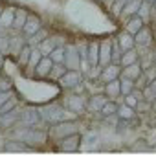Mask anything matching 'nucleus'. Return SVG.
<instances>
[{"mask_svg": "<svg viewBox=\"0 0 156 156\" xmlns=\"http://www.w3.org/2000/svg\"><path fill=\"white\" fill-rule=\"evenodd\" d=\"M141 2H143V0H129V2L125 4V8H123V11H121V17L129 19V17H132V15H138Z\"/></svg>", "mask_w": 156, "mask_h": 156, "instance_id": "obj_26", "label": "nucleus"}, {"mask_svg": "<svg viewBox=\"0 0 156 156\" xmlns=\"http://www.w3.org/2000/svg\"><path fill=\"white\" fill-rule=\"evenodd\" d=\"M66 64L64 62H55L53 64V68H51V72H50V77H53V79H61V77L66 73Z\"/></svg>", "mask_w": 156, "mask_h": 156, "instance_id": "obj_31", "label": "nucleus"}, {"mask_svg": "<svg viewBox=\"0 0 156 156\" xmlns=\"http://www.w3.org/2000/svg\"><path fill=\"white\" fill-rule=\"evenodd\" d=\"M103 94L107 96V99H116V101H118V98H121V85H119V77H118V79H114V81L105 83V87H103Z\"/></svg>", "mask_w": 156, "mask_h": 156, "instance_id": "obj_15", "label": "nucleus"}, {"mask_svg": "<svg viewBox=\"0 0 156 156\" xmlns=\"http://www.w3.org/2000/svg\"><path fill=\"white\" fill-rule=\"evenodd\" d=\"M121 75V64H107V66H101V73H99V79L98 81H103V83H108V81H114Z\"/></svg>", "mask_w": 156, "mask_h": 156, "instance_id": "obj_10", "label": "nucleus"}, {"mask_svg": "<svg viewBox=\"0 0 156 156\" xmlns=\"http://www.w3.org/2000/svg\"><path fill=\"white\" fill-rule=\"evenodd\" d=\"M13 108H17V98L13 96L11 99H8L2 107H0V114H4V112H9V110H13Z\"/></svg>", "mask_w": 156, "mask_h": 156, "instance_id": "obj_36", "label": "nucleus"}, {"mask_svg": "<svg viewBox=\"0 0 156 156\" xmlns=\"http://www.w3.org/2000/svg\"><path fill=\"white\" fill-rule=\"evenodd\" d=\"M129 2V0H114V4H112V13H116V15H121V11H123V8H125V4Z\"/></svg>", "mask_w": 156, "mask_h": 156, "instance_id": "obj_37", "label": "nucleus"}, {"mask_svg": "<svg viewBox=\"0 0 156 156\" xmlns=\"http://www.w3.org/2000/svg\"><path fill=\"white\" fill-rule=\"evenodd\" d=\"M105 101H107V96H105V94H103V96L96 94V96L88 98L87 110H88V112H94V114H99V112H101V107L105 105Z\"/></svg>", "mask_w": 156, "mask_h": 156, "instance_id": "obj_21", "label": "nucleus"}, {"mask_svg": "<svg viewBox=\"0 0 156 156\" xmlns=\"http://www.w3.org/2000/svg\"><path fill=\"white\" fill-rule=\"evenodd\" d=\"M55 48H57V44H55V37H48V39H44L42 42H39V50H41L42 55H50Z\"/></svg>", "mask_w": 156, "mask_h": 156, "instance_id": "obj_28", "label": "nucleus"}, {"mask_svg": "<svg viewBox=\"0 0 156 156\" xmlns=\"http://www.w3.org/2000/svg\"><path fill=\"white\" fill-rule=\"evenodd\" d=\"M73 132H79V123L75 119H61L57 123H51L50 127V136L53 140H59V138H64L68 134H73Z\"/></svg>", "mask_w": 156, "mask_h": 156, "instance_id": "obj_3", "label": "nucleus"}, {"mask_svg": "<svg viewBox=\"0 0 156 156\" xmlns=\"http://www.w3.org/2000/svg\"><path fill=\"white\" fill-rule=\"evenodd\" d=\"M87 103H88V99L85 98V94L73 92V90H70V96H66L64 101H62L64 108L70 110V112H73L75 116H81L87 110Z\"/></svg>", "mask_w": 156, "mask_h": 156, "instance_id": "obj_2", "label": "nucleus"}, {"mask_svg": "<svg viewBox=\"0 0 156 156\" xmlns=\"http://www.w3.org/2000/svg\"><path fill=\"white\" fill-rule=\"evenodd\" d=\"M13 96H15V94H13L11 90H0V107H2L8 99H11Z\"/></svg>", "mask_w": 156, "mask_h": 156, "instance_id": "obj_40", "label": "nucleus"}, {"mask_svg": "<svg viewBox=\"0 0 156 156\" xmlns=\"http://www.w3.org/2000/svg\"><path fill=\"white\" fill-rule=\"evenodd\" d=\"M151 2H147V0H143V2H141V6H140V11H138V15L147 22L149 19H151Z\"/></svg>", "mask_w": 156, "mask_h": 156, "instance_id": "obj_34", "label": "nucleus"}, {"mask_svg": "<svg viewBox=\"0 0 156 156\" xmlns=\"http://www.w3.org/2000/svg\"><path fill=\"white\" fill-rule=\"evenodd\" d=\"M4 149L6 151H11V152H26V151H31V147L28 145V143H24V141H20V140H8L6 141V145H4Z\"/></svg>", "mask_w": 156, "mask_h": 156, "instance_id": "obj_23", "label": "nucleus"}, {"mask_svg": "<svg viewBox=\"0 0 156 156\" xmlns=\"http://www.w3.org/2000/svg\"><path fill=\"white\" fill-rule=\"evenodd\" d=\"M81 81H83L81 70H66V73L59 79V85L66 90H73L77 85H81Z\"/></svg>", "mask_w": 156, "mask_h": 156, "instance_id": "obj_7", "label": "nucleus"}, {"mask_svg": "<svg viewBox=\"0 0 156 156\" xmlns=\"http://www.w3.org/2000/svg\"><path fill=\"white\" fill-rule=\"evenodd\" d=\"M0 30H2V28H0Z\"/></svg>", "mask_w": 156, "mask_h": 156, "instance_id": "obj_47", "label": "nucleus"}, {"mask_svg": "<svg viewBox=\"0 0 156 156\" xmlns=\"http://www.w3.org/2000/svg\"><path fill=\"white\" fill-rule=\"evenodd\" d=\"M138 61H140V53H138V50H136V48H130V50H125V51L121 53L119 64H121V66H129V64L138 62Z\"/></svg>", "mask_w": 156, "mask_h": 156, "instance_id": "obj_24", "label": "nucleus"}, {"mask_svg": "<svg viewBox=\"0 0 156 156\" xmlns=\"http://www.w3.org/2000/svg\"><path fill=\"white\" fill-rule=\"evenodd\" d=\"M149 85H151V87H152V90H154V94H156V77H154V79H152V81H151V83H149Z\"/></svg>", "mask_w": 156, "mask_h": 156, "instance_id": "obj_42", "label": "nucleus"}, {"mask_svg": "<svg viewBox=\"0 0 156 156\" xmlns=\"http://www.w3.org/2000/svg\"><path fill=\"white\" fill-rule=\"evenodd\" d=\"M152 8H154V11H156V0H154V2H152Z\"/></svg>", "mask_w": 156, "mask_h": 156, "instance_id": "obj_43", "label": "nucleus"}, {"mask_svg": "<svg viewBox=\"0 0 156 156\" xmlns=\"http://www.w3.org/2000/svg\"><path fill=\"white\" fill-rule=\"evenodd\" d=\"M147 22L140 17V15H132V17H129L127 19V24H125V30L129 31V33H132V35H136L143 26H145Z\"/></svg>", "mask_w": 156, "mask_h": 156, "instance_id": "obj_20", "label": "nucleus"}, {"mask_svg": "<svg viewBox=\"0 0 156 156\" xmlns=\"http://www.w3.org/2000/svg\"><path fill=\"white\" fill-rule=\"evenodd\" d=\"M41 121H44L41 108H37V107H24L20 110V123L22 125H26V127H37V125H41Z\"/></svg>", "mask_w": 156, "mask_h": 156, "instance_id": "obj_5", "label": "nucleus"}, {"mask_svg": "<svg viewBox=\"0 0 156 156\" xmlns=\"http://www.w3.org/2000/svg\"><path fill=\"white\" fill-rule=\"evenodd\" d=\"M152 64H156V53H154V59H152Z\"/></svg>", "mask_w": 156, "mask_h": 156, "instance_id": "obj_44", "label": "nucleus"}, {"mask_svg": "<svg viewBox=\"0 0 156 156\" xmlns=\"http://www.w3.org/2000/svg\"><path fill=\"white\" fill-rule=\"evenodd\" d=\"M134 41H136V46H138V48H149L151 42H152V31H151V28L145 24V26L134 35Z\"/></svg>", "mask_w": 156, "mask_h": 156, "instance_id": "obj_14", "label": "nucleus"}, {"mask_svg": "<svg viewBox=\"0 0 156 156\" xmlns=\"http://www.w3.org/2000/svg\"><path fill=\"white\" fill-rule=\"evenodd\" d=\"M64 110H66L64 105H59V103H50V105H46V107L41 108L42 119L48 121V123H57V121H61L62 116H64Z\"/></svg>", "mask_w": 156, "mask_h": 156, "instance_id": "obj_6", "label": "nucleus"}, {"mask_svg": "<svg viewBox=\"0 0 156 156\" xmlns=\"http://www.w3.org/2000/svg\"><path fill=\"white\" fill-rule=\"evenodd\" d=\"M81 140L83 136L79 132H73V134H68L64 138H59L55 140V149L57 151H62V152H77L81 149Z\"/></svg>", "mask_w": 156, "mask_h": 156, "instance_id": "obj_4", "label": "nucleus"}, {"mask_svg": "<svg viewBox=\"0 0 156 156\" xmlns=\"http://www.w3.org/2000/svg\"><path fill=\"white\" fill-rule=\"evenodd\" d=\"M64 55H66V48H62V46H57L50 53V57H51L53 62H64Z\"/></svg>", "mask_w": 156, "mask_h": 156, "instance_id": "obj_33", "label": "nucleus"}, {"mask_svg": "<svg viewBox=\"0 0 156 156\" xmlns=\"http://www.w3.org/2000/svg\"><path fill=\"white\" fill-rule=\"evenodd\" d=\"M123 98H125V101H123V103H127V105H129V107H132V108H136V107H138V103H140V99H138L132 92H130V94H127V96H123Z\"/></svg>", "mask_w": 156, "mask_h": 156, "instance_id": "obj_39", "label": "nucleus"}, {"mask_svg": "<svg viewBox=\"0 0 156 156\" xmlns=\"http://www.w3.org/2000/svg\"><path fill=\"white\" fill-rule=\"evenodd\" d=\"M53 61L50 55H42V59L39 61V64L35 66L33 70V77H37V79H44V77H50V72L53 68Z\"/></svg>", "mask_w": 156, "mask_h": 156, "instance_id": "obj_9", "label": "nucleus"}, {"mask_svg": "<svg viewBox=\"0 0 156 156\" xmlns=\"http://www.w3.org/2000/svg\"><path fill=\"white\" fill-rule=\"evenodd\" d=\"M147 2H151V4H152V2H154V0H147Z\"/></svg>", "mask_w": 156, "mask_h": 156, "instance_id": "obj_45", "label": "nucleus"}, {"mask_svg": "<svg viewBox=\"0 0 156 156\" xmlns=\"http://www.w3.org/2000/svg\"><path fill=\"white\" fill-rule=\"evenodd\" d=\"M31 51H33V48H31L30 44H24V46H22V50L17 53V62H19V66L26 68V64H28V61H30V57H31Z\"/></svg>", "mask_w": 156, "mask_h": 156, "instance_id": "obj_27", "label": "nucleus"}, {"mask_svg": "<svg viewBox=\"0 0 156 156\" xmlns=\"http://www.w3.org/2000/svg\"><path fill=\"white\" fill-rule=\"evenodd\" d=\"M99 2H105V0H99Z\"/></svg>", "mask_w": 156, "mask_h": 156, "instance_id": "obj_46", "label": "nucleus"}, {"mask_svg": "<svg viewBox=\"0 0 156 156\" xmlns=\"http://www.w3.org/2000/svg\"><path fill=\"white\" fill-rule=\"evenodd\" d=\"M64 64L68 70H81V53L75 44L66 46V55H64Z\"/></svg>", "mask_w": 156, "mask_h": 156, "instance_id": "obj_8", "label": "nucleus"}, {"mask_svg": "<svg viewBox=\"0 0 156 156\" xmlns=\"http://www.w3.org/2000/svg\"><path fill=\"white\" fill-rule=\"evenodd\" d=\"M48 37H50V35H48V31H46L44 28H41V30H39L31 39H33V42H37V44H39V42H42V41H44V39H48Z\"/></svg>", "mask_w": 156, "mask_h": 156, "instance_id": "obj_38", "label": "nucleus"}, {"mask_svg": "<svg viewBox=\"0 0 156 156\" xmlns=\"http://www.w3.org/2000/svg\"><path fill=\"white\" fill-rule=\"evenodd\" d=\"M116 42L119 44V48L125 51V50H130V48H136V41H134V35L129 33L127 30L121 31L118 37H116Z\"/></svg>", "mask_w": 156, "mask_h": 156, "instance_id": "obj_19", "label": "nucleus"}, {"mask_svg": "<svg viewBox=\"0 0 156 156\" xmlns=\"http://www.w3.org/2000/svg\"><path fill=\"white\" fill-rule=\"evenodd\" d=\"M42 59V53H41V50H33L31 51V57H30V61H28V64H26V68L30 70V72H33L35 70V66L39 64V61Z\"/></svg>", "mask_w": 156, "mask_h": 156, "instance_id": "obj_32", "label": "nucleus"}, {"mask_svg": "<svg viewBox=\"0 0 156 156\" xmlns=\"http://www.w3.org/2000/svg\"><path fill=\"white\" fill-rule=\"evenodd\" d=\"M41 28H42V20H41V17H39V15H35V13H28L26 24H24V28H22L24 35L33 37V35L41 30Z\"/></svg>", "mask_w": 156, "mask_h": 156, "instance_id": "obj_11", "label": "nucleus"}, {"mask_svg": "<svg viewBox=\"0 0 156 156\" xmlns=\"http://www.w3.org/2000/svg\"><path fill=\"white\" fill-rule=\"evenodd\" d=\"M141 73H143V66H141L140 61L138 62H132L129 66H121V75L123 77H129V79H132V81H136Z\"/></svg>", "mask_w": 156, "mask_h": 156, "instance_id": "obj_17", "label": "nucleus"}, {"mask_svg": "<svg viewBox=\"0 0 156 156\" xmlns=\"http://www.w3.org/2000/svg\"><path fill=\"white\" fill-rule=\"evenodd\" d=\"M119 85H121V96L130 94V92L134 90V87H136L132 79H129V77H123V75H119Z\"/></svg>", "mask_w": 156, "mask_h": 156, "instance_id": "obj_30", "label": "nucleus"}, {"mask_svg": "<svg viewBox=\"0 0 156 156\" xmlns=\"http://www.w3.org/2000/svg\"><path fill=\"white\" fill-rule=\"evenodd\" d=\"M136 141H138V145L130 147L132 151H138V149H147V145H145V140H136Z\"/></svg>", "mask_w": 156, "mask_h": 156, "instance_id": "obj_41", "label": "nucleus"}, {"mask_svg": "<svg viewBox=\"0 0 156 156\" xmlns=\"http://www.w3.org/2000/svg\"><path fill=\"white\" fill-rule=\"evenodd\" d=\"M116 112H118V103H116V99H107V101H105V105L101 107L99 116H101V118H105V119H108V118H114V116H116Z\"/></svg>", "mask_w": 156, "mask_h": 156, "instance_id": "obj_25", "label": "nucleus"}, {"mask_svg": "<svg viewBox=\"0 0 156 156\" xmlns=\"http://www.w3.org/2000/svg\"><path fill=\"white\" fill-rule=\"evenodd\" d=\"M11 136L15 140H20V141L28 143V145H33V147L42 145L44 141H48V132H44L37 127H26V125H22L20 129H15L11 132Z\"/></svg>", "mask_w": 156, "mask_h": 156, "instance_id": "obj_1", "label": "nucleus"}, {"mask_svg": "<svg viewBox=\"0 0 156 156\" xmlns=\"http://www.w3.org/2000/svg\"><path fill=\"white\" fill-rule=\"evenodd\" d=\"M112 62V39H103L99 42V64L107 66Z\"/></svg>", "mask_w": 156, "mask_h": 156, "instance_id": "obj_12", "label": "nucleus"}, {"mask_svg": "<svg viewBox=\"0 0 156 156\" xmlns=\"http://www.w3.org/2000/svg\"><path fill=\"white\" fill-rule=\"evenodd\" d=\"M26 19H28V13H26V9H15L13 30H22V28H24V24H26Z\"/></svg>", "mask_w": 156, "mask_h": 156, "instance_id": "obj_29", "label": "nucleus"}, {"mask_svg": "<svg viewBox=\"0 0 156 156\" xmlns=\"http://www.w3.org/2000/svg\"><path fill=\"white\" fill-rule=\"evenodd\" d=\"M13 88V81H11V77L4 75V73H0V90H11Z\"/></svg>", "mask_w": 156, "mask_h": 156, "instance_id": "obj_35", "label": "nucleus"}, {"mask_svg": "<svg viewBox=\"0 0 156 156\" xmlns=\"http://www.w3.org/2000/svg\"><path fill=\"white\" fill-rule=\"evenodd\" d=\"M87 59L90 66L99 64V41H88L87 42Z\"/></svg>", "mask_w": 156, "mask_h": 156, "instance_id": "obj_16", "label": "nucleus"}, {"mask_svg": "<svg viewBox=\"0 0 156 156\" xmlns=\"http://www.w3.org/2000/svg\"><path fill=\"white\" fill-rule=\"evenodd\" d=\"M19 123H20V110H17V108L0 114V127L2 129H11Z\"/></svg>", "mask_w": 156, "mask_h": 156, "instance_id": "obj_13", "label": "nucleus"}, {"mask_svg": "<svg viewBox=\"0 0 156 156\" xmlns=\"http://www.w3.org/2000/svg\"><path fill=\"white\" fill-rule=\"evenodd\" d=\"M15 20V9L13 8H4L0 11V28L2 30H11Z\"/></svg>", "mask_w": 156, "mask_h": 156, "instance_id": "obj_18", "label": "nucleus"}, {"mask_svg": "<svg viewBox=\"0 0 156 156\" xmlns=\"http://www.w3.org/2000/svg\"><path fill=\"white\" fill-rule=\"evenodd\" d=\"M134 116H136V108L129 107L127 103H121V105H118V112H116V118H118V119L130 121V119H134Z\"/></svg>", "mask_w": 156, "mask_h": 156, "instance_id": "obj_22", "label": "nucleus"}]
</instances>
